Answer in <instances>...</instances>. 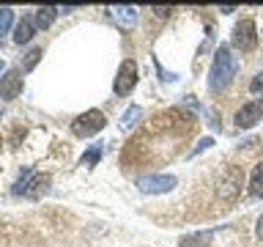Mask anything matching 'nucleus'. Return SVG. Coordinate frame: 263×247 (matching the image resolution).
Listing matches in <instances>:
<instances>
[{"instance_id":"17","label":"nucleus","mask_w":263,"mask_h":247,"mask_svg":"<svg viewBox=\"0 0 263 247\" xmlns=\"http://www.w3.org/2000/svg\"><path fill=\"white\" fill-rule=\"evenodd\" d=\"M99 156H102V146H90V151L82 154V165H85V168H93L99 162Z\"/></svg>"},{"instance_id":"2","label":"nucleus","mask_w":263,"mask_h":247,"mask_svg":"<svg viewBox=\"0 0 263 247\" xmlns=\"http://www.w3.org/2000/svg\"><path fill=\"white\" fill-rule=\"evenodd\" d=\"M104 123L107 121H104L102 110H88V113H82L71 121V132L77 137H90V135H96L99 129H104Z\"/></svg>"},{"instance_id":"19","label":"nucleus","mask_w":263,"mask_h":247,"mask_svg":"<svg viewBox=\"0 0 263 247\" xmlns=\"http://www.w3.org/2000/svg\"><path fill=\"white\" fill-rule=\"evenodd\" d=\"M250 94H263V72H258L255 80L250 82Z\"/></svg>"},{"instance_id":"8","label":"nucleus","mask_w":263,"mask_h":247,"mask_svg":"<svg viewBox=\"0 0 263 247\" xmlns=\"http://www.w3.org/2000/svg\"><path fill=\"white\" fill-rule=\"evenodd\" d=\"M137 187L145 195H162L176 187V179L173 176H143V179H137Z\"/></svg>"},{"instance_id":"16","label":"nucleus","mask_w":263,"mask_h":247,"mask_svg":"<svg viewBox=\"0 0 263 247\" xmlns=\"http://www.w3.org/2000/svg\"><path fill=\"white\" fill-rule=\"evenodd\" d=\"M41 55H44V52H41L39 47H33L30 52H25V63H22V72H30L33 66H36V63L41 61Z\"/></svg>"},{"instance_id":"12","label":"nucleus","mask_w":263,"mask_h":247,"mask_svg":"<svg viewBox=\"0 0 263 247\" xmlns=\"http://www.w3.org/2000/svg\"><path fill=\"white\" fill-rule=\"evenodd\" d=\"M33 33H36V20L22 16L20 25H16V30H14V41L16 44H28V41L33 39Z\"/></svg>"},{"instance_id":"5","label":"nucleus","mask_w":263,"mask_h":247,"mask_svg":"<svg viewBox=\"0 0 263 247\" xmlns=\"http://www.w3.org/2000/svg\"><path fill=\"white\" fill-rule=\"evenodd\" d=\"M49 184V179L47 176H41V173H33V170H25V179L16 181V187H14V192L16 195H41L47 189Z\"/></svg>"},{"instance_id":"7","label":"nucleus","mask_w":263,"mask_h":247,"mask_svg":"<svg viewBox=\"0 0 263 247\" xmlns=\"http://www.w3.org/2000/svg\"><path fill=\"white\" fill-rule=\"evenodd\" d=\"M258 121H263V99H252V102H247L241 110L236 113V127L238 129H250Z\"/></svg>"},{"instance_id":"21","label":"nucleus","mask_w":263,"mask_h":247,"mask_svg":"<svg viewBox=\"0 0 263 247\" xmlns=\"http://www.w3.org/2000/svg\"><path fill=\"white\" fill-rule=\"evenodd\" d=\"M0 72H3V61H0Z\"/></svg>"},{"instance_id":"9","label":"nucleus","mask_w":263,"mask_h":247,"mask_svg":"<svg viewBox=\"0 0 263 247\" xmlns=\"http://www.w3.org/2000/svg\"><path fill=\"white\" fill-rule=\"evenodd\" d=\"M22 94V74L11 69V72H6L3 77H0V96L3 99H16Z\"/></svg>"},{"instance_id":"14","label":"nucleus","mask_w":263,"mask_h":247,"mask_svg":"<svg viewBox=\"0 0 263 247\" xmlns=\"http://www.w3.org/2000/svg\"><path fill=\"white\" fill-rule=\"evenodd\" d=\"M250 195H252V198H263V162H258V165H255V170H252Z\"/></svg>"},{"instance_id":"10","label":"nucleus","mask_w":263,"mask_h":247,"mask_svg":"<svg viewBox=\"0 0 263 247\" xmlns=\"http://www.w3.org/2000/svg\"><path fill=\"white\" fill-rule=\"evenodd\" d=\"M107 14H110V20L118 25L121 30H129L137 20L135 8H129V6H112V8H107Z\"/></svg>"},{"instance_id":"15","label":"nucleus","mask_w":263,"mask_h":247,"mask_svg":"<svg viewBox=\"0 0 263 247\" xmlns=\"http://www.w3.org/2000/svg\"><path fill=\"white\" fill-rule=\"evenodd\" d=\"M140 115H143V110H140V107L135 104V107H129L126 113H123V121H121V129H132L135 127V123L140 121Z\"/></svg>"},{"instance_id":"18","label":"nucleus","mask_w":263,"mask_h":247,"mask_svg":"<svg viewBox=\"0 0 263 247\" xmlns=\"http://www.w3.org/2000/svg\"><path fill=\"white\" fill-rule=\"evenodd\" d=\"M11 22H14V11H11V8H0V36L8 33Z\"/></svg>"},{"instance_id":"22","label":"nucleus","mask_w":263,"mask_h":247,"mask_svg":"<svg viewBox=\"0 0 263 247\" xmlns=\"http://www.w3.org/2000/svg\"><path fill=\"white\" fill-rule=\"evenodd\" d=\"M0 143H3V140H0Z\"/></svg>"},{"instance_id":"13","label":"nucleus","mask_w":263,"mask_h":247,"mask_svg":"<svg viewBox=\"0 0 263 247\" xmlns=\"http://www.w3.org/2000/svg\"><path fill=\"white\" fill-rule=\"evenodd\" d=\"M58 11H61V8H55V6H41L36 11V28H49V25L55 22Z\"/></svg>"},{"instance_id":"4","label":"nucleus","mask_w":263,"mask_h":247,"mask_svg":"<svg viewBox=\"0 0 263 247\" xmlns=\"http://www.w3.org/2000/svg\"><path fill=\"white\" fill-rule=\"evenodd\" d=\"M137 85V63L132 61V58H126V61L121 63L118 74H115V82H112V91L118 96H129L132 88Z\"/></svg>"},{"instance_id":"1","label":"nucleus","mask_w":263,"mask_h":247,"mask_svg":"<svg viewBox=\"0 0 263 247\" xmlns=\"http://www.w3.org/2000/svg\"><path fill=\"white\" fill-rule=\"evenodd\" d=\"M238 72V58L230 52L228 44H219L217 55H214V63H211V72H209V88L217 94V91H225L230 82H233Z\"/></svg>"},{"instance_id":"11","label":"nucleus","mask_w":263,"mask_h":247,"mask_svg":"<svg viewBox=\"0 0 263 247\" xmlns=\"http://www.w3.org/2000/svg\"><path fill=\"white\" fill-rule=\"evenodd\" d=\"M214 231H197V234H184L178 239V247H211Z\"/></svg>"},{"instance_id":"20","label":"nucleus","mask_w":263,"mask_h":247,"mask_svg":"<svg viewBox=\"0 0 263 247\" xmlns=\"http://www.w3.org/2000/svg\"><path fill=\"white\" fill-rule=\"evenodd\" d=\"M255 231H258V239H260V242H263V214H260V217H258V225H255Z\"/></svg>"},{"instance_id":"6","label":"nucleus","mask_w":263,"mask_h":247,"mask_svg":"<svg viewBox=\"0 0 263 247\" xmlns=\"http://www.w3.org/2000/svg\"><path fill=\"white\" fill-rule=\"evenodd\" d=\"M244 181V170L238 168V165H230V168L222 173V181H219V195L225 198V201H233V198L238 195V187H241Z\"/></svg>"},{"instance_id":"3","label":"nucleus","mask_w":263,"mask_h":247,"mask_svg":"<svg viewBox=\"0 0 263 247\" xmlns=\"http://www.w3.org/2000/svg\"><path fill=\"white\" fill-rule=\"evenodd\" d=\"M255 44H258V28H255V22L247 16V20H241L233 28V47L241 49V52H252Z\"/></svg>"}]
</instances>
